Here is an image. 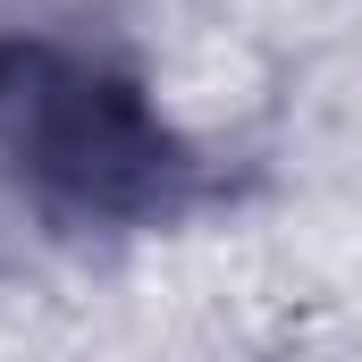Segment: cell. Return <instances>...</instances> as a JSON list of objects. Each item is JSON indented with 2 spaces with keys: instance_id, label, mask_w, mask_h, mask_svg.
<instances>
[{
  "instance_id": "1",
  "label": "cell",
  "mask_w": 362,
  "mask_h": 362,
  "mask_svg": "<svg viewBox=\"0 0 362 362\" xmlns=\"http://www.w3.org/2000/svg\"><path fill=\"white\" fill-rule=\"evenodd\" d=\"M0 169L76 228H169L211 194V160L135 76L68 42H0Z\"/></svg>"
}]
</instances>
